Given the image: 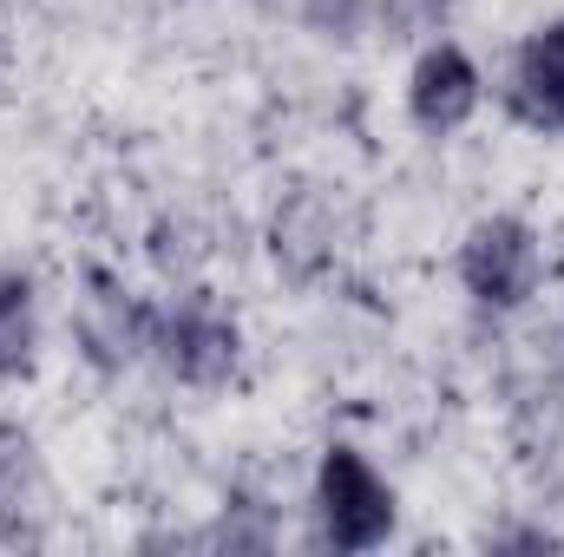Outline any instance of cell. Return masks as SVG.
Segmentation results:
<instances>
[{
    "label": "cell",
    "instance_id": "3957f363",
    "mask_svg": "<svg viewBox=\"0 0 564 557\" xmlns=\"http://www.w3.org/2000/svg\"><path fill=\"white\" fill-rule=\"evenodd\" d=\"M151 348H158V361H164L177 381H191V387H224L230 368H237V328H230V315H224L217 302H204V295H184L177 308H158V315H151Z\"/></svg>",
    "mask_w": 564,
    "mask_h": 557
},
{
    "label": "cell",
    "instance_id": "8992f818",
    "mask_svg": "<svg viewBox=\"0 0 564 557\" xmlns=\"http://www.w3.org/2000/svg\"><path fill=\"white\" fill-rule=\"evenodd\" d=\"M46 512V472H40V446L20 426H0V532L7 538H33Z\"/></svg>",
    "mask_w": 564,
    "mask_h": 557
},
{
    "label": "cell",
    "instance_id": "5b68a950",
    "mask_svg": "<svg viewBox=\"0 0 564 557\" xmlns=\"http://www.w3.org/2000/svg\"><path fill=\"white\" fill-rule=\"evenodd\" d=\"M506 106L532 125V132H564V20L539 26L506 79Z\"/></svg>",
    "mask_w": 564,
    "mask_h": 557
},
{
    "label": "cell",
    "instance_id": "6da1fadb",
    "mask_svg": "<svg viewBox=\"0 0 564 557\" xmlns=\"http://www.w3.org/2000/svg\"><path fill=\"white\" fill-rule=\"evenodd\" d=\"M315 505H322V532H328L335 551H375L394 532V492L381 485V472L355 446H328L322 452Z\"/></svg>",
    "mask_w": 564,
    "mask_h": 557
},
{
    "label": "cell",
    "instance_id": "ba28073f",
    "mask_svg": "<svg viewBox=\"0 0 564 557\" xmlns=\"http://www.w3.org/2000/svg\"><path fill=\"white\" fill-rule=\"evenodd\" d=\"M388 7H394L401 26H440L453 13V0H388Z\"/></svg>",
    "mask_w": 564,
    "mask_h": 557
},
{
    "label": "cell",
    "instance_id": "7a4b0ae2",
    "mask_svg": "<svg viewBox=\"0 0 564 557\" xmlns=\"http://www.w3.org/2000/svg\"><path fill=\"white\" fill-rule=\"evenodd\" d=\"M545 276V256H539V237L519 223V217H486L466 230L459 243V282L479 308H519Z\"/></svg>",
    "mask_w": 564,
    "mask_h": 557
},
{
    "label": "cell",
    "instance_id": "277c9868",
    "mask_svg": "<svg viewBox=\"0 0 564 557\" xmlns=\"http://www.w3.org/2000/svg\"><path fill=\"white\" fill-rule=\"evenodd\" d=\"M408 112H414V125L433 132V139L459 132L479 112V66L459 46H446V40L426 46L421 59H414V79H408Z\"/></svg>",
    "mask_w": 564,
    "mask_h": 557
},
{
    "label": "cell",
    "instance_id": "52a82bcc",
    "mask_svg": "<svg viewBox=\"0 0 564 557\" xmlns=\"http://www.w3.org/2000/svg\"><path fill=\"white\" fill-rule=\"evenodd\" d=\"M40 348V321H33V282L0 276V381L26 374Z\"/></svg>",
    "mask_w": 564,
    "mask_h": 557
}]
</instances>
